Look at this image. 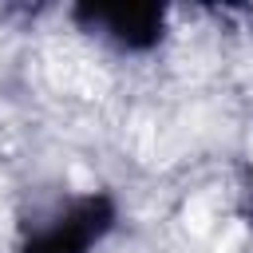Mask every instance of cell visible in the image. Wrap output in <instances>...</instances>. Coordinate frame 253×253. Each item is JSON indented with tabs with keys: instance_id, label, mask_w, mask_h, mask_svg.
<instances>
[{
	"instance_id": "7a4b0ae2",
	"label": "cell",
	"mask_w": 253,
	"mask_h": 253,
	"mask_svg": "<svg viewBox=\"0 0 253 253\" xmlns=\"http://www.w3.org/2000/svg\"><path fill=\"white\" fill-rule=\"evenodd\" d=\"M79 32L111 43L115 51H154L166 40V8L154 0H87L71 8Z\"/></svg>"
},
{
	"instance_id": "6da1fadb",
	"label": "cell",
	"mask_w": 253,
	"mask_h": 253,
	"mask_svg": "<svg viewBox=\"0 0 253 253\" xmlns=\"http://www.w3.org/2000/svg\"><path fill=\"white\" fill-rule=\"evenodd\" d=\"M119 225V202L107 190H79L40 213L16 253H95Z\"/></svg>"
}]
</instances>
